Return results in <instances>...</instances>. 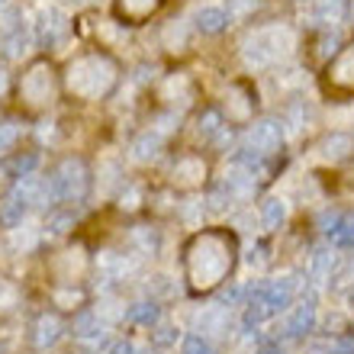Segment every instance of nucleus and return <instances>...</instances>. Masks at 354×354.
<instances>
[{
	"label": "nucleus",
	"instance_id": "obj_1",
	"mask_svg": "<svg viewBox=\"0 0 354 354\" xmlns=\"http://www.w3.org/2000/svg\"><path fill=\"white\" fill-rule=\"evenodd\" d=\"M194 248L206 254L200 258L196 252H187V274L194 290H213L225 277V270H232V239L225 235H196Z\"/></svg>",
	"mask_w": 354,
	"mask_h": 354
},
{
	"label": "nucleus",
	"instance_id": "obj_2",
	"mask_svg": "<svg viewBox=\"0 0 354 354\" xmlns=\"http://www.w3.org/2000/svg\"><path fill=\"white\" fill-rule=\"evenodd\" d=\"M113 84H116V65H113L106 55H100V52L75 58L71 68H68V91L75 93V97L97 100V97H103Z\"/></svg>",
	"mask_w": 354,
	"mask_h": 354
},
{
	"label": "nucleus",
	"instance_id": "obj_3",
	"mask_svg": "<svg viewBox=\"0 0 354 354\" xmlns=\"http://www.w3.org/2000/svg\"><path fill=\"white\" fill-rule=\"evenodd\" d=\"M116 7H120V17L142 23V19L151 17L161 7V0H116Z\"/></svg>",
	"mask_w": 354,
	"mask_h": 354
}]
</instances>
